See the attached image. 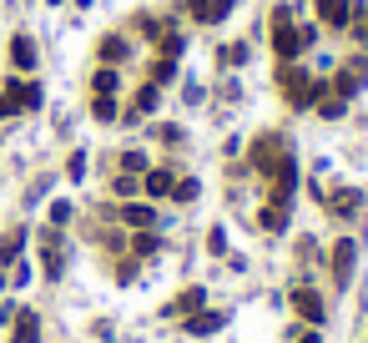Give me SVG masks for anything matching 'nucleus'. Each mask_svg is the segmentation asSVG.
<instances>
[{
    "label": "nucleus",
    "mask_w": 368,
    "mask_h": 343,
    "mask_svg": "<svg viewBox=\"0 0 368 343\" xmlns=\"http://www.w3.org/2000/svg\"><path fill=\"white\" fill-rule=\"evenodd\" d=\"M353 243L348 238H343V243H333V257H328V268H333V283L343 288V283H348V277H353Z\"/></svg>",
    "instance_id": "nucleus-1"
},
{
    "label": "nucleus",
    "mask_w": 368,
    "mask_h": 343,
    "mask_svg": "<svg viewBox=\"0 0 368 343\" xmlns=\"http://www.w3.org/2000/svg\"><path fill=\"white\" fill-rule=\"evenodd\" d=\"M293 308L302 313V323H323V313H328V303H323L313 288H298V293H293Z\"/></svg>",
    "instance_id": "nucleus-2"
},
{
    "label": "nucleus",
    "mask_w": 368,
    "mask_h": 343,
    "mask_svg": "<svg viewBox=\"0 0 368 343\" xmlns=\"http://www.w3.org/2000/svg\"><path fill=\"white\" fill-rule=\"evenodd\" d=\"M328 207L338 212V218H358V207H363V192H358V187H338L333 197H328Z\"/></svg>",
    "instance_id": "nucleus-3"
},
{
    "label": "nucleus",
    "mask_w": 368,
    "mask_h": 343,
    "mask_svg": "<svg viewBox=\"0 0 368 343\" xmlns=\"http://www.w3.org/2000/svg\"><path fill=\"white\" fill-rule=\"evenodd\" d=\"M363 76H368V61H348V66L338 71V96L348 101V96L358 91V86H363Z\"/></svg>",
    "instance_id": "nucleus-4"
},
{
    "label": "nucleus",
    "mask_w": 368,
    "mask_h": 343,
    "mask_svg": "<svg viewBox=\"0 0 368 343\" xmlns=\"http://www.w3.org/2000/svg\"><path fill=\"white\" fill-rule=\"evenodd\" d=\"M222 323H227L222 313H192L187 318V333L192 338H212V333H222Z\"/></svg>",
    "instance_id": "nucleus-5"
},
{
    "label": "nucleus",
    "mask_w": 368,
    "mask_h": 343,
    "mask_svg": "<svg viewBox=\"0 0 368 343\" xmlns=\"http://www.w3.org/2000/svg\"><path fill=\"white\" fill-rule=\"evenodd\" d=\"M121 222H126V227H137V232H146L151 222H157V212H151L146 202H126V207H121Z\"/></svg>",
    "instance_id": "nucleus-6"
},
{
    "label": "nucleus",
    "mask_w": 368,
    "mask_h": 343,
    "mask_svg": "<svg viewBox=\"0 0 368 343\" xmlns=\"http://www.w3.org/2000/svg\"><path fill=\"white\" fill-rule=\"evenodd\" d=\"M171 187H177L171 167H151V172H146V192H151V197H171Z\"/></svg>",
    "instance_id": "nucleus-7"
},
{
    "label": "nucleus",
    "mask_w": 368,
    "mask_h": 343,
    "mask_svg": "<svg viewBox=\"0 0 368 343\" xmlns=\"http://www.w3.org/2000/svg\"><path fill=\"white\" fill-rule=\"evenodd\" d=\"M10 61H15V71H31L36 66V40L31 36H15L10 40Z\"/></svg>",
    "instance_id": "nucleus-8"
},
{
    "label": "nucleus",
    "mask_w": 368,
    "mask_h": 343,
    "mask_svg": "<svg viewBox=\"0 0 368 343\" xmlns=\"http://www.w3.org/2000/svg\"><path fill=\"white\" fill-rule=\"evenodd\" d=\"M318 15H323V26H348V0H318Z\"/></svg>",
    "instance_id": "nucleus-9"
},
{
    "label": "nucleus",
    "mask_w": 368,
    "mask_h": 343,
    "mask_svg": "<svg viewBox=\"0 0 368 343\" xmlns=\"http://www.w3.org/2000/svg\"><path fill=\"white\" fill-rule=\"evenodd\" d=\"M36 338H40V318L26 308V313L15 318V343H36Z\"/></svg>",
    "instance_id": "nucleus-10"
},
{
    "label": "nucleus",
    "mask_w": 368,
    "mask_h": 343,
    "mask_svg": "<svg viewBox=\"0 0 368 343\" xmlns=\"http://www.w3.org/2000/svg\"><path fill=\"white\" fill-rule=\"evenodd\" d=\"M202 303H207V293H202V288H187L177 303H167V313H197Z\"/></svg>",
    "instance_id": "nucleus-11"
},
{
    "label": "nucleus",
    "mask_w": 368,
    "mask_h": 343,
    "mask_svg": "<svg viewBox=\"0 0 368 343\" xmlns=\"http://www.w3.org/2000/svg\"><path fill=\"white\" fill-rule=\"evenodd\" d=\"M263 227H268V232H283V227H288V207L268 202V207H263Z\"/></svg>",
    "instance_id": "nucleus-12"
},
{
    "label": "nucleus",
    "mask_w": 368,
    "mask_h": 343,
    "mask_svg": "<svg viewBox=\"0 0 368 343\" xmlns=\"http://www.w3.org/2000/svg\"><path fill=\"white\" fill-rule=\"evenodd\" d=\"M20 243H26V232H6V238H0V263H15Z\"/></svg>",
    "instance_id": "nucleus-13"
},
{
    "label": "nucleus",
    "mask_w": 368,
    "mask_h": 343,
    "mask_svg": "<svg viewBox=\"0 0 368 343\" xmlns=\"http://www.w3.org/2000/svg\"><path fill=\"white\" fill-rule=\"evenodd\" d=\"M121 56H126V40L121 36H106L101 40V61H121Z\"/></svg>",
    "instance_id": "nucleus-14"
},
{
    "label": "nucleus",
    "mask_w": 368,
    "mask_h": 343,
    "mask_svg": "<svg viewBox=\"0 0 368 343\" xmlns=\"http://www.w3.org/2000/svg\"><path fill=\"white\" fill-rule=\"evenodd\" d=\"M171 76H177V61H157V71H151V86H162V81H171Z\"/></svg>",
    "instance_id": "nucleus-15"
},
{
    "label": "nucleus",
    "mask_w": 368,
    "mask_h": 343,
    "mask_svg": "<svg viewBox=\"0 0 368 343\" xmlns=\"http://www.w3.org/2000/svg\"><path fill=\"white\" fill-rule=\"evenodd\" d=\"M157 91H162V86H141V96H137V112H157Z\"/></svg>",
    "instance_id": "nucleus-16"
},
{
    "label": "nucleus",
    "mask_w": 368,
    "mask_h": 343,
    "mask_svg": "<svg viewBox=\"0 0 368 343\" xmlns=\"http://www.w3.org/2000/svg\"><path fill=\"white\" fill-rule=\"evenodd\" d=\"M171 197H177V202H192V197H197V182H192V177H182L177 187H171Z\"/></svg>",
    "instance_id": "nucleus-17"
},
{
    "label": "nucleus",
    "mask_w": 368,
    "mask_h": 343,
    "mask_svg": "<svg viewBox=\"0 0 368 343\" xmlns=\"http://www.w3.org/2000/svg\"><path fill=\"white\" fill-rule=\"evenodd\" d=\"M91 112H96V121H112V116H116V101H112V96H96Z\"/></svg>",
    "instance_id": "nucleus-18"
},
{
    "label": "nucleus",
    "mask_w": 368,
    "mask_h": 343,
    "mask_svg": "<svg viewBox=\"0 0 368 343\" xmlns=\"http://www.w3.org/2000/svg\"><path fill=\"white\" fill-rule=\"evenodd\" d=\"M116 91V71H96V96H112Z\"/></svg>",
    "instance_id": "nucleus-19"
},
{
    "label": "nucleus",
    "mask_w": 368,
    "mask_h": 343,
    "mask_svg": "<svg viewBox=\"0 0 368 343\" xmlns=\"http://www.w3.org/2000/svg\"><path fill=\"white\" fill-rule=\"evenodd\" d=\"M207 252H227V232H222V227L207 232Z\"/></svg>",
    "instance_id": "nucleus-20"
},
{
    "label": "nucleus",
    "mask_w": 368,
    "mask_h": 343,
    "mask_svg": "<svg viewBox=\"0 0 368 343\" xmlns=\"http://www.w3.org/2000/svg\"><path fill=\"white\" fill-rule=\"evenodd\" d=\"M121 167L137 177V172H146V157H141V152H126V157H121Z\"/></svg>",
    "instance_id": "nucleus-21"
},
{
    "label": "nucleus",
    "mask_w": 368,
    "mask_h": 343,
    "mask_svg": "<svg viewBox=\"0 0 368 343\" xmlns=\"http://www.w3.org/2000/svg\"><path fill=\"white\" fill-rule=\"evenodd\" d=\"M187 6H192V15H197V20H207V26H212V0H187Z\"/></svg>",
    "instance_id": "nucleus-22"
},
{
    "label": "nucleus",
    "mask_w": 368,
    "mask_h": 343,
    "mask_svg": "<svg viewBox=\"0 0 368 343\" xmlns=\"http://www.w3.org/2000/svg\"><path fill=\"white\" fill-rule=\"evenodd\" d=\"M132 247H137V252H141V257H151V252H157V238H151V232H141V238H137V243H132Z\"/></svg>",
    "instance_id": "nucleus-23"
},
{
    "label": "nucleus",
    "mask_w": 368,
    "mask_h": 343,
    "mask_svg": "<svg viewBox=\"0 0 368 343\" xmlns=\"http://www.w3.org/2000/svg\"><path fill=\"white\" fill-rule=\"evenodd\" d=\"M66 172H71L76 182H81V177H86V152H71V167H66Z\"/></svg>",
    "instance_id": "nucleus-24"
},
{
    "label": "nucleus",
    "mask_w": 368,
    "mask_h": 343,
    "mask_svg": "<svg viewBox=\"0 0 368 343\" xmlns=\"http://www.w3.org/2000/svg\"><path fill=\"white\" fill-rule=\"evenodd\" d=\"M112 187H116V192H121V197H132V192H137V177H132V172H126V177H116V182H112Z\"/></svg>",
    "instance_id": "nucleus-25"
},
{
    "label": "nucleus",
    "mask_w": 368,
    "mask_h": 343,
    "mask_svg": "<svg viewBox=\"0 0 368 343\" xmlns=\"http://www.w3.org/2000/svg\"><path fill=\"white\" fill-rule=\"evenodd\" d=\"M66 218H71V202H51V222L61 227V222H66Z\"/></svg>",
    "instance_id": "nucleus-26"
},
{
    "label": "nucleus",
    "mask_w": 368,
    "mask_h": 343,
    "mask_svg": "<svg viewBox=\"0 0 368 343\" xmlns=\"http://www.w3.org/2000/svg\"><path fill=\"white\" fill-rule=\"evenodd\" d=\"M222 61H227V66H243V61H247V46H227Z\"/></svg>",
    "instance_id": "nucleus-27"
},
{
    "label": "nucleus",
    "mask_w": 368,
    "mask_h": 343,
    "mask_svg": "<svg viewBox=\"0 0 368 343\" xmlns=\"http://www.w3.org/2000/svg\"><path fill=\"white\" fill-rule=\"evenodd\" d=\"M293 333H298V343H318V328H313V323H308V328H293Z\"/></svg>",
    "instance_id": "nucleus-28"
},
{
    "label": "nucleus",
    "mask_w": 368,
    "mask_h": 343,
    "mask_svg": "<svg viewBox=\"0 0 368 343\" xmlns=\"http://www.w3.org/2000/svg\"><path fill=\"white\" fill-rule=\"evenodd\" d=\"M0 288H6V277H0Z\"/></svg>",
    "instance_id": "nucleus-29"
}]
</instances>
